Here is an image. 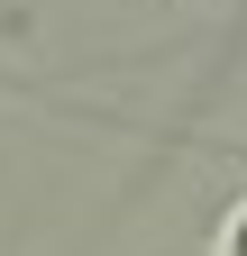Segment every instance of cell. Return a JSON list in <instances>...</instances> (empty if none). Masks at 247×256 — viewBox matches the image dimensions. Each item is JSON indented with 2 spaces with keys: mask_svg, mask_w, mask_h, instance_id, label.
<instances>
[{
  "mask_svg": "<svg viewBox=\"0 0 247 256\" xmlns=\"http://www.w3.org/2000/svg\"><path fill=\"white\" fill-rule=\"evenodd\" d=\"M210 256H247V202H238V210L220 220V247H210Z\"/></svg>",
  "mask_w": 247,
  "mask_h": 256,
  "instance_id": "6da1fadb",
  "label": "cell"
}]
</instances>
